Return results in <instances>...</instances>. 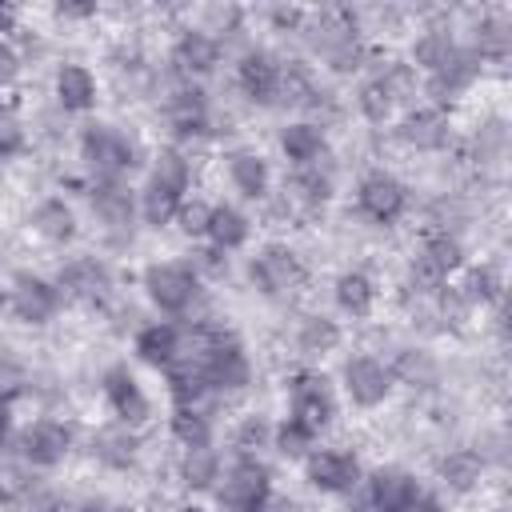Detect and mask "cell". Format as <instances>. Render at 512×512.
<instances>
[{
  "mask_svg": "<svg viewBox=\"0 0 512 512\" xmlns=\"http://www.w3.org/2000/svg\"><path fill=\"white\" fill-rule=\"evenodd\" d=\"M392 372H396L404 384H412V388H432V384H436V364H432V356H428V352H416V348L400 352Z\"/></svg>",
  "mask_w": 512,
  "mask_h": 512,
  "instance_id": "obj_28",
  "label": "cell"
},
{
  "mask_svg": "<svg viewBox=\"0 0 512 512\" xmlns=\"http://www.w3.org/2000/svg\"><path fill=\"white\" fill-rule=\"evenodd\" d=\"M348 512H380V508L372 504V496H360V500H356V504H352Z\"/></svg>",
  "mask_w": 512,
  "mask_h": 512,
  "instance_id": "obj_53",
  "label": "cell"
},
{
  "mask_svg": "<svg viewBox=\"0 0 512 512\" xmlns=\"http://www.w3.org/2000/svg\"><path fill=\"white\" fill-rule=\"evenodd\" d=\"M8 384H20V364L0 348V388H8Z\"/></svg>",
  "mask_w": 512,
  "mask_h": 512,
  "instance_id": "obj_47",
  "label": "cell"
},
{
  "mask_svg": "<svg viewBox=\"0 0 512 512\" xmlns=\"http://www.w3.org/2000/svg\"><path fill=\"white\" fill-rule=\"evenodd\" d=\"M176 64L188 72H208L216 64V40L208 32H184L176 40Z\"/></svg>",
  "mask_w": 512,
  "mask_h": 512,
  "instance_id": "obj_18",
  "label": "cell"
},
{
  "mask_svg": "<svg viewBox=\"0 0 512 512\" xmlns=\"http://www.w3.org/2000/svg\"><path fill=\"white\" fill-rule=\"evenodd\" d=\"M80 512H104V508H96V504H88V508H80Z\"/></svg>",
  "mask_w": 512,
  "mask_h": 512,
  "instance_id": "obj_55",
  "label": "cell"
},
{
  "mask_svg": "<svg viewBox=\"0 0 512 512\" xmlns=\"http://www.w3.org/2000/svg\"><path fill=\"white\" fill-rule=\"evenodd\" d=\"M208 236L216 240V248H240V244L248 240V220H244L236 208L220 204V208H212V216H208Z\"/></svg>",
  "mask_w": 512,
  "mask_h": 512,
  "instance_id": "obj_21",
  "label": "cell"
},
{
  "mask_svg": "<svg viewBox=\"0 0 512 512\" xmlns=\"http://www.w3.org/2000/svg\"><path fill=\"white\" fill-rule=\"evenodd\" d=\"M476 40H480V52H484V56H504V52H508V28H504L500 20H488Z\"/></svg>",
  "mask_w": 512,
  "mask_h": 512,
  "instance_id": "obj_41",
  "label": "cell"
},
{
  "mask_svg": "<svg viewBox=\"0 0 512 512\" xmlns=\"http://www.w3.org/2000/svg\"><path fill=\"white\" fill-rule=\"evenodd\" d=\"M472 72H476V64H472L468 56H460V52H456V60H452L448 68L432 72V92H436L440 100H448L452 92H460V88L472 80Z\"/></svg>",
  "mask_w": 512,
  "mask_h": 512,
  "instance_id": "obj_33",
  "label": "cell"
},
{
  "mask_svg": "<svg viewBox=\"0 0 512 512\" xmlns=\"http://www.w3.org/2000/svg\"><path fill=\"white\" fill-rule=\"evenodd\" d=\"M92 12V4H60V16H84Z\"/></svg>",
  "mask_w": 512,
  "mask_h": 512,
  "instance_id": "obj_50",
  "label": "cell"
},
{
  "mask_svg": "<svg viewBox=\"0 0 512 512\" xmlns=\"http://www.w3.org/2000/svg\"><path fill=\"white\" fill-rule=\"evenodd\" d=\"M168 116H172V124H176V132H200L204 128V96L192 88H184V92H176L172 96V104H168Z\"/></svg>",
  "mask_w": 512,
  "mask_h": 512,
  "instance_id": "obj_27",
  "label": "cell"
},
{
  "mask_svg": "<svg viewBox=\"0 0 512 512\" xmlns=\"http://www.w3.org/2000/svg\"><path fill=\"white\" fill-rule=\"evenodd\" d=\"M156 180H164V184H172V188H188V164H184V156L180 152H172V148H164L160 156H156V172H152Z\"/></svg>",
  "mask_w": 512,
  "mask_h": 512,
  "instance_id": "obj_37",
  "label": "cell"
},
{
  "mask_svg": "<svg viewBox=\"0 0 512 512\" xmlns=\"http://www.w3.org/2000/svg\"><path fill=\"white\" fill-rule=\"evenodd\" d=\"M424 256H428L444 276H448L452 268H460V244H456L452 236H444V232H440V236H432V240L424 244Z\"/></svg>",
  "mask_w": 512,
  "mask_h": 512,
  "instance_id": "obj_38",
  "label": "cell"
},
{
  "mask_svg": "<svg viewBox=\"0 0 512 512\" xmlns=\"http://www.w3.org/2000/svg\"><path fill=\"white\" fill-rule=\"evenodd\" d=\"M344 384H348V396H352L356 404L372 408V404H380V400L388 396L392 372H388L380 360H372V356H356V360L344 364Z\"/></svg>",
  "mask_w": 512,
  "mask_h": 512,
  "instance_id": "obj_6",
  "label": "cell"
},
{
  "mask_svg": "<svg viewBox=\"0 0 512 512\" xmlns=\"http://www.w3.org/2000/svg\"><path fill=\"white\" fill-rule=\"evenodd\" d=\"M96 456H100L104 464H116V468L132 464V456H136V440H132V432H124V428H108V432H100V436H96Z\"/></svg>",
  "mask_w": 512,
  "mask_h": 512,
  "instance_id": "obj_31",
  "label": "cell"
},
{
  "mask_svg": "<svg viewBox=\"0 0 512 512\" xmlns=\"http://www.w3.org/2000/svg\"><path fill=\"white\" fill-rule=\"evenodd\" d=\"M400 136L412 144V148H440L448 140V120L440 108H424V112H412L404 124H400Z\"/></svg>",
  "mask_w": 512,
  "mask_h": 512,
  "instance_id": "obj_14",
  "label": "cell"
},
{
  "mask_svg": "<svg viewBox=\"0 0 512 512\" xmlns=\"http://www.w3.org/2000/svg\"><path fill=\"white\" fill-rule=\"evenodd\" d=\"M24 144V132H20V120L12 112H0V156H12L20 152Z\"/></svg>",
  "mask_w": 512,
  "mask_h": 512,
  "instance_id": "obj_43",
  "label": "cell"
},
{
  "mask_svg": "<svg viewBox=\"0 0 512 512\" xmlns=\"http://www.w3.org/2000/svg\"><path fill=\"white\" fill-rule=\"evenodd\" d=\"M80 148H84V160H88L96 172H104V176H116V172L132 168V144H128L116 128H108V124H92V128L84 132Z\"/></svg>",
  "mask_w": 512,
  "mask_h": 512,
  "instance_id": "obj_3",
  "label": "cell"
},
{
  "mask_svg": "<svg viewBox=\"0 0 512 512\" xmlns=\"http://www.w3.org/2000/svg\"><path fill=\"white\" fill-rule=\"evenodd\" d=\"M280 144H284L288 160H296V164H304V168L324 152V136H320L316 124H288L284 136H280Z\"/></svg>",
  "mask_w": 512,
  "mask_h": 512,
  "instance_id": "obj_19",
  "label": "cell"
},
{
  "mask_svg": "<svg viewBox=\"0 0 512 512\" xmlns=\"http://www.w3.org/2000/svg\"><path fill=\"white\" fill-rule=\"evenodd\" d=\"M0 304H4V300H0Z\"/></svg>",
  "mask_w": 512,
  "mask_h": 512,
  "instance_id": "obj_58",
  "label": "cell"
},
{
  "mask_svg": "<svg viewBox=\"0 0 512 512\" xmlns=\"http://www.w3.org/2000/svg\"><path fill=\"white\" fill-rule=\"evenodd\" d=\"M252 512H300V508H292V504H272V500H264L260 508H252Z\"/></svg>",
  "mask_w": 512,
  "mask_h": 512,
  "instance_id": "obj_52",
  "label": "cell"
},
{
  "mask_svg": "<svg viewBox=\"0 0 512 512\" xmlns=\"http://www.w3.org/2000/svg\"><path fill=\"white\" fill-rule=\"evenodd\" d=\"M92 208L108 228H128L132 224V200L116 180H104V184L92 188Z\"/></svg>",
  "mask_w": 512,
  "mask_h": 512,
  "instance_id": "obj_16",
  "label": "cell"
},
{
  "mask_svg": "<svg viewBox=\"0 0 512 512\" xmlns=\"http://www.w3.org/2000/svg\"><path fill=\"white\" fill-rule=\"evenodd\" d=\"M60 284L76 296H100L104 284H108V272L96 264V260H72L64 272H60Z\"/></svg>",
  "mask_w": 512,
  "mask_h": 512,
  "instance_id": "obj_22",
  "label": "cell"
},
{
  "mask_svg": "<svg viewBox=\"0 0 512 512\" xmlns=\"http://www.w3.org/2000/svg\"><path fill=\"white\" fill-rule=\"evenodd\" d=\"M56 304H60V292H56L48 280H40V276H16L12 308L20 312V320L40 324V320H48V316L56 312Z\"/></svg>",
  "mask_w": 512,
  "mask_h": 512,
  "instance_id": "obj_11",
  "label": "cell"
},
{
  "mask_svg": "<svg viewBox=\"0 0 512 512\" xmlns=\"http://www.w3.org/2000/svg\"><path fill=\"white\" fill-rule=\"evenodd\" d=\"M404 184L400 180H392V176H384V172H376V176H368L364 184H360V208H364V216H372L376 224H388V220H396L400 212H404Z\"/></svg>",
  "mask_w": 512,
  "mask_h": 512,
  "instance_id": "obj_7",
  "label": "cell"
},
{
  "mask_svg": "<svg viewBox=\"0 0 512 512\" xmlns=\"http://www.w3.org/2000/svg\"><path fill=\"white\" fill-rule=\"evenodd\" d=\"M28 492V476L16 468V464H4L0 468V500H16Z\"/></svg>",
  "mask_w": 512,
  "mask_h": 512,
  "instance_id": "obj_45",
  "label": "cell"
},
{
  "mask_svg": "<svg viewBox=\"0 0 512 512\" xmlns=\"http://www.w3.org/2000/svg\"><path fill=\"white\" fill-rule=\"evenodd\" d=\"M4 432H8V396L0 392V444H4Z\"/></svg>",
  "mask_w": 512,
  "mask_h": 512,
  "instance_id": "obj_51",
  "label": "cell"
},
{
  "mask_svg": "<svg viewBox=\"0 0 512 512\" xmlns=\"http://www.w3.org/2000/svg\"><path fill=\"white\" fill-rule=\"evenodd\" d=\"M12 20H16V12L8 4H0V28H12Z\"/></svg>",
  "mask_w": 512,
  "mask_h": 512,
  "instance_id": "obj_54",
  "label": "cell"
},
{
  "mask_svg": "<svg viewBox=\"0 0 512 512\" xmlns=\"http://www.w3.org/2000/svg\"><path fill=\"white\" fill-rule=\"evenodd\" d=\"M120 512H132V508H120Z\"/></svg>",
  "mask_w": 512,
  "mask_h": 512,
  "instance_id": "obj_57",
  "label": "cell"
},
{
  "mask_svg": "<svg viewBox=\"0 0 512 512\" xmlns=\"http://www.w3.org/2000/svg\"><path fill=\"white\" fill-rule=\"evenodd\" d=\"M216 472H220V460H216V452H212L208 444L184 452V464H180L184 484H192V488H208V484L216 480Z\"/></svg>",
  "mask_w": 512,
  "mask_h": 512,
  "instance_id": "obj_29",
  "label": "cell"
},
{
  "mask_svg": "<svg viewBox=\"0 0 512 512\" xmlns=\"http://www.w3.org/2000/svg\"><path fill=\"white\" fill-rule=\"evenodd\" d=\"M336 300H340L344 312L364 316V312L372 308V280H368L364 272H344V276L336 280Z\"/></svg>",
  "mask_w": 512,
  "mask_h": 512,
  "instance_id": "obj_24",
  "label": "cell"
},
{
  "mask_svg": "<svg viewBox=\"0 0 512 512\" xmlns=\"http://www.w3.org/2000/svg\"><path fill=\"white\" fill-rule=\"evenodd\" d=\"M308 444H312V432H308V428H300L296 420H284V424L276 428V448H280L284 456H304V452H308Z\"/></svg>",
  "mask_w": 512,
  "mask_h": 512,
  "instance_id": "obj_40",
  "label": "cell"
},
{
  "mask_svg": "<svg viewBox=\"0 0 512 512\" xmlns=\"http://www.w3.org/2000/svg\"><path fill=\"white\" fill-rule=\"evenodd\" d=\"M104 396H108V404L116 408V416L124 424L148 420V400H144V392H140V384L132 380L128 368H108L104 372Z\"/></svg>",
  "mask_w": 512,
  "mask_h": 512,
  "instance_id": "obj_8",
  "label": "cell"
},
{
  "mask_svg": "<svg viewBox=\"0 0 512 512\" xmlns=\"http://www.w3.org/2000/svg\"><path fill=\"white\" fill-rule=\"evenodd\" d=\"M292 188H296L308 204H324L328 192H332V184H328V176H324L320 168H300V172L292 176Z\"/></svg>",
  "mask_w": 512,
  "mask_h": 512,
  "instance_id": "obj_35",
  "label": "cell"
},
{
  "mask_svg": "<svg viewBox=\"0 0 512 512\" xmlns=\"http://www.w3.org/2000/svg\"><path fill=\"white\" fill-rule=\"evenodd\" d=\"M300 428H308L312 436L332 420V392H328V380L316 376V372H300L292 380V416Z\"/></svg>",
  "mask_w": 512,
  "mask_h": 512,
  "instance_id": "obj_1",
  "label": "cell"
},
{
  "mask_svg": "<svg viewBox=\"0 0 512 512\" xmlns=\"http://www.w3.org/2000/svg\"><path fill=\"white\" fill-rule=\"evenodd\" d=\"M56 96H60V104L72 108V112L88 108V104L96 100V80H92V72L80 68V64L60 68V76H56Z\"/></svg>",
  "mask_w": 512,
  "mask_h": 512,
  "instance_id": "obj_17",
  "label": "cell"
},
{
  "mask_svg": "<svg viewBox=\"0 0 512 512\" xmlns=\"http://www.w3.org/2000/svg\"><path fill=\"white\" fill-rule=\"evenodd\" d=\"M32 224H36L40 236H48V240H68L72 228H76V220H72V212H68L64 200H44V204L36 208Z\"/></svg>",
  "mask_w": 512,
  "mask_h": 512,
  "instance_id": "obj_25",
  "label": "cell"
},
{
  "mask_svg": "<svg viewBox=\"0 0 512 512\" xmlns=\"http://www.w3.org/2000/svg\"><path fill=\"white\" fill-rule=\"evenodd\" d=\"M408 280H412V288H416V292H440L448 276H444V272H440V268H436V264H432V260L420 252V256L412 260V272H408Z\"/></svg>",
  "mask_w": 512,
  "mask_h": 512,
  "instance_id": "obj_39",
  "label": "cell"
},
{
  "mask_svg": "<svg viewBox=\"0 0 512 512\" xmlns=\"http://www.w3.org/2000/svg\"><path fill=\"white\" fill-rule=\"evenodd\" d=\"M136 352H140V360H148L156 368H168L180 356V332L172 324H152L136 336Z\"/></svg>",
  "mask_w": 512,
  "mask_h": 512,
  "instance_id": "obj_15",
  "label": "cell"
},
{
  "mask_svg": "<svg viewBox=\"0 0 512 512\" xmlns=\"http://www.w3.org/2000/svg\"><path fill=\"white\" fill-rule=\"evenodd\" d=\"M16 76V52L8 44H0V84H8Z\"/></svg>",
  "mask_w": 512,
  "mask_h": 512,
  "instance_id": "obj_48",
  "label": "cell"
},
{
  "mask_svg": "<svg viewBox=\"0 0 512 512\" xmlns=\"http://www.w3.org/2000/svg\"><path fill=\"white\" fill-rule=\"evenodd\" d=\"M452 60H456V44H452L448 32H428V36L416 40V64H424L428 72H440Z\"/></svg>",
  "mask_w": 512,
  "mask_h": 512,
  "instance_id": "obj_26",
  "label": "cell"
},
{
  "mask_svg": "<svg viewBox=\"0 0 512 512\" xmlns=\"http://www.w3.org/2000/svg\"><path fill=\"white\" fill-rule=\"evenodd\" d=\"M360 108H364L368 120H384L392 112V92L384 88V80H368L360 88Z\"/></svg>",
  "mask_w": 512,
  "mask_h": 512,
  "instance_id": "obj_36",
  "label": "cell"
},
{
  "mask_svg": "<svg viewBox=\"0 0 512 512\" xmlns=\"http://www.w3.org/2000/svg\"><path fill=\"white\" fill-rule=\"evenodd\" d=\"M368 496H372V504H376L380 512H408L412 500L420 496V488H416V480H412L408 472H400V468H380V472L372 476Z\"/></svg>",
  "mask_w": 512,
  "mask_h": 512,
  "instance_id": "obj_10",
  "label": "cell"
},
{
  "mask_svg": "<svg viewBox=\"0 0 512 512\" xmlns=\"http://www.w3.org/2000/svg\"><path fill=\"white\" fill-rule=\"evenodd\" d=\"M176 212H180V188H172V184L152 176L148 188H144V216H148V224H168Z\"/></svg>",
  "mask_w": 512,
  "mask_h": 512,
  "instance_id": "obj_23",
  "label": "cell"
},
{
  "mask_svg": "<svg viewBox=\"0 0 512 512\" xmlns=\"http://www.w3.org/2000/svg\"><path fill=\"white\" fill-rule=\"evenodd\" d=\"M220 500H224L232 512H252V508H260V504L268 500V476H264V468L252 464V460H240V464L228 472V480H224V488H220Z\"/></svg>",
  "mask_w": 512,
  "mask_h": 512,
  "instance_id": "obj_5",
  "label": "cell"
},
{
  "mask_svg": "<svg viewBox=\"0 0 512 512\" xmlns=\"http://www.w3.org/2000/svg\"><path fill=\"white\" fill-rule=\"evenodd\" d=\"M180 228L184 232H192V236H200V232H208V216H212V208H204V204H180Z\"/></svg>",
  "mask_w": 512,
  "mask_h": 512,
  "instance_id": "obj_44",
  "label": "cell"
},
{
  "mask_svg": "<svg viewBox=\"0 0 512 512\" xmlns=\"http://www.w3.org/2000/svg\"><path fill=\"white\" fill-rule=\"evenodd\" d=\"M68 444H72V436H68V428L56 424V420H36V424L24 432V456H28L32 464H40V468L64 460Z\"/></svg>",
  "mask_w": 512,
  "mask_h": 512,
  "instance_id": "obj_12",
  "label": "cell"
},
{
  "mask_svg": "<svg viewBox=\"0 0 512 512\" xmlns=\"http://www.w3.org/2000/svg\"><path fill=\"white\" fill-rule=\"evenodd\" d=\"M172 432H176V440H180L184 448H204V444H208V420H204L200 408H176Z\"/></svg>",
  "mask_w": 512,
  "mask_h": 512,
  "instance_id": "obj_32",
  "label": "cell"
},
{
  "mask_svg": "<svg viewBox=\"0 0 512 512\" xmlns=\"http://www.w3.org/2000/svg\"><path fill=\"white\" fill-rule=\"evenodd\" d=\"M240 88L260 100V104H272L280 96V64L264 52H248L244 64H240Z\"/></svg>",
  "mask_w": 512,
  "mask_h": 512,
  "instance_id": "obj_13",
  "label": "cell"
},
{
  "mask_svg": "<svg viewBox=\"0 0 512 512\" xmlns=\"http://www.w3.org/2000/svg\"><path fill=\"white\" fill-rule=\"evenodd\" d=\"M228 172H232V184L244 192V196H264V188H268V164L260 160V156H252V152H236L232 156V164H228Z\"/></svg>",
  "mask_w": 512,
  "mask_h": 512,
  "instance_id": "obj_20",
  "label": "cell"
},
{
  "mask_svg": "<svg viewBox=\"0 0 512 512\" xmlns=\"http://www.w3.org/2000/svg\"><path fill=\"white\" fill-rule=\"evenodd\" d=\"M336 340H340V332H336V324L324 320V316H308L304 328H300L304 352H328V348H336Z\"/></svg>",
  "mask_w": 512,
  "mask_h": 512,
  "instance_id": "obj_34",
  "label": "cell"
},
{
  "mask_svg": "<svg viewBox=\"0 0 512 512\" xmlns=\"http://www.w3.org/2000/svg\"><path fill=\"white\" fill-rule=\"evenodd\" d=\"M308 480L324 492H348L360 480V468L348 452H312L308 456Z\"/></svg>",
  "mask_w": 512,
  "mask_h": 512,
  "instance_id": "obj_9",
  "label": "cell"
},
{
  "mask_svg": "<svg viewBox=\"0 0 512 512\" xmlns=\"http://www.w3.org/2000/svg\"><path fill=\"white\" fill-rule=\"evenodd\" d=\"M460 292H464L468 300H476V296H480V300H492V296H496V276H492V268H476V272L464 280Z\"/></svg>",
  "mask_w": 512,
  "mask_h": 512,
  "instance_id": "obj_42",
  "label": "cell"
},
{
  "mask_svg": "<svg viewBox=\"0 0 512 512\" xmlns=\"http://www.w3.org/2000/svg\"><path fill=\"white\" fill-rule=\"evenodd\" d=\"M300 276H304V272H300V260H296V252L284 248V244H268V248L252 260V280H256V288L268 292V296L288 292Z\"/></svg>",
  "mask_w": 512,
  "mask_h": 512,
  "instance_id": "obj_4",
  "label": "cell"
},
{
  "mask_svg": "<svg viewBox=\"0 0 512 512\" xmlns=\"http://www.w3.org/2000/svg\"><path fill=\"white\" fill-rule=\"evenodd\" d=\"M180 512H204V508H192V504H188V508H180Z\"/></svg>",
  "mask_w": 512,
  "mask_h": 512,
  "instance_id": "obj_56",
  "label": "cell"
},
{
  "mask_svg": "<svg viewBox=\"0 0 512 512\" xmlns=\"http://www.w3.org/2000/svg\"><path fill=\"white\" fill-rule=\"evenodd\" d=\"M480 468H484V460H480V452H472V448H460V452H452V456L440 464L444 480H448L452 488H460V492L480 480Z\"/></svg>",
  "mask_w": 512,
  "mask_h": 512,
  "instance_id": "obj_30",
  "label": "cell"
},
{
  "mask_svg": "<svg viewBox=\"0 0 512 512\" xmlns=\"http://www.w3.org/2000/svg\"><path fill=\"white\" fill-rule=\"evenodd\" d=\"M264 436H268V428H264V420H244V428H240V436H236V444L244 448V452H252V448H260L264 444Z\"/></svg>",
  "mask_w": 512,
  "mask_h": 512,
  "instance_id": "obj_46",
  "label": "cell"
},
{
  "mask_svg": "<svg viewBox=\"0 0 512 512\" xmlns=\"http://www.w3.org/2000/svg\"><path fill=\"white\" fill-rule=\"evenodd\" d=\"M408 512H444V508H440V500H432V496H416Z\"/></svg>",
  "mask_w": 512,
  "mask_h": 512,
  "instance_id": "obj_49",
  "label": "cell"
},
{
  "mask_svg": "<svg viewBox=\"0 0 512 512\" xmlns=\"http://www.w3.org/2000/svg\"><path fill=\"white\" fill-rule=\"evenodd\" d=\"M144 288L164 312H184L196 296V276L180 264H152L144 272Z\"/></svg>",
  "mask_w": 512,
  "mask_h": 512,
  "instance_id": "obj_2",
  "label": "cell"
}]
</instances>
